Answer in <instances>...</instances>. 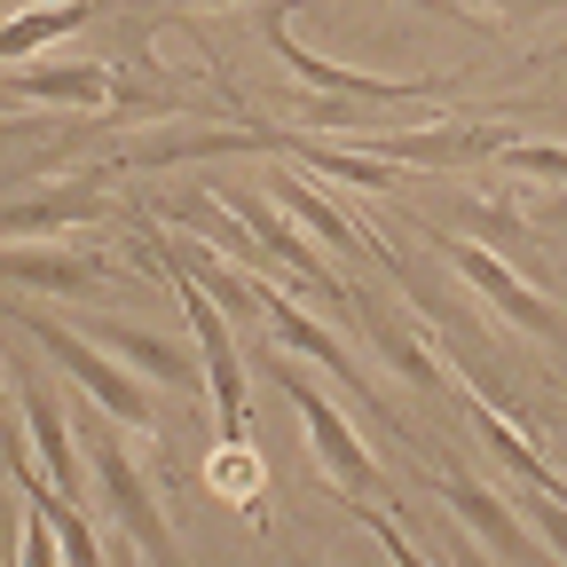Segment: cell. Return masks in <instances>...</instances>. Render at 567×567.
<instances>
[{"label":"cell","instance_id":"cell-1","mask_svg":"<svg viewBox=\"0 0 567 567\" xmlns=\"http://www.w3.org/2000/svg\"><path fill=\"white\" fill-rule=\"evenodd\" d=\"M260 363H268V379L284 386V402L300 410V425H308V450H316V465H323V481L347 496V505H394V488H386V473H379V457L363 450V434L347 425V410L316 386V371H308V354H292V347H260Z\"/></svg>","mask_w":567,"mask_h":567},{"label":"cell","instance_id":"cell-2","mask_svg":"<svg viewBox=\"0 0 567 567\" xmlns=\"http://www.w3.org/2000/svg\"><path fill=\"white\" fill-rule=\"evenodd\" d=\"M142 245H151V268L174 284V300H182V316L197 331V371H205V394H213V425H221V442H245L252 434V394H245V354H237V331H229L221 300L166 252V237H142Z\"/></svg>","mask_w":567,"mask_h":567},{"label":"cell","instance_id":"cell-3","mask_svg":"<svg viewBox=\"0 0 567 567\" xmlns=\"http://www.w3.org/2000/svg\"><path fill=\"white\" fill-rule=\"evenodd\" d=\"M0 316H17V323H24V339H32V347H40L48 363H55L71 386H80V394H87L103 417H118L126 434H142V425H151V386H142V379H126L111 347H95L87 331H71V323H55V316L24 308V300H0Z\"/></svg>","mask_w":567,"mask_h":567},{"label":"cell","instance_id":"cell-4","mask_svg":"<svg viewBox=\"0 0 567 567\" xmlns=\"http://www.w3.org/2000/svg\"><path fill=\"white\" fill-rule=\"evenodd\" d=\"M87 473H95L103 513L118 520V536H126L142 559H151V567H189V551L174 544V528H166V513H158L151 481H142V465L126 457V425H118V417L87 425Z\"/></svg>","mask_w":567,"mask_h":567},{"label":"cell","instance_id":"cell-5","mask_svg":"<svg viewBox=\"0 0 567 567\" xmlns=\"http://www.w3.org/2000/svg\"><path fill=\"white\" fill-rule=\"evenodd\" d=\"M300 9H308V0H252V32L276 48V63L292 71L300 87H316V95H339V103H371V111L434 95V80H379V71H347V63H331V55L300 48V40H292V17H300Z\"/></svg>","mask_w":567,"mask_h":567},{"label":"cell","instance_id":"cell-6","mask_svg":"<svg viewBox=\"0 0 567 567\" xmlns=\"http://www.w3.org/2000/svg\"><path fill=\"white\" fill-rule=\"evenodd\" d=\"M425 237H434V245L450 252V268H457V276L473 284V292H481L496 316H505V323H520L528 339H544V347H551V339L567 331V323H559V308L536 292V284H528L513 260H496L488 245H473V237H457V229H442V221H425Z\"/></svg>","mask_w":567,"mask_h":567},{"label":"cell","instance_id":"cell-7","mask_svg":"<svg viewBox=\"0 0 567 567\" xmlns=\"http://www.w3.org/2000/svg\"><path fill=\"white\" fill-rule=\"evenodd\" d=\"M417 481L450 505V520L457 528H473L505 567H551V544L544 536H528L520 520H513V496H496V488H481L473 473H457V465H417Z\"/></svg>","mask_w":567,"mask_h":567},{"label":"cell","instance_id":"cell-8","mask_svg":"<svg viewBox=\"0 0 567 567\" xmlns=\"http://www.w3.org/2000/svg\"><path fill=\"white\" fill-rule=\"evenodd\" d=\"M9 379H17V410H24V442H32V457H40V473L80 505L87 496V465H80V442H71V425H63V402L48 394V379L24 363V354H9Z\"/></svg>","mask_w":567,"mask_h":567},{"label":"cell","instance_id":"cell-9","mask_svg":"<svg viewBox=\"0 0 567 567\" xmlns=\"http://www.w3.org/2000/svg\"><path fill=\"white\" fill-rule=\"evenodd\" d=\"M505 126L496 118H450V126H394V134H371L363 151L371 158H394V166H481V158H496L505 151Z\"/></svg>","mask_w":567,"mask_h":567},{"label":"cell","instance_id":"cell-10","mask_svg":"<svg viewBox=\"0 0 567 567\" xmlns=\"http://www.w3.org/2000/svg\"><path fill=\"white\" fill-rule=\"evenodd\" d=\"M103 213H111V197L95 182H63V189H40V197H0V245H40V237L103 221Z\"/></svg>","mask_w":567,"mask_h":567},{"label":"cell","instance_id":"cell-11","mask_svg":"<svg viewBox=\"0 0 567 567\" xmlns=\"http://www.w3.org/2000/svg\"><path fill=\"white\" fill-rule=\"evenodd\" d=\"M0 284L17 292H48V300H95L111 268L95 252H48V245H0Z\"/></svg>","mask_w":567,"mask_h":567},{"label":"cell","instance_id":"cell-12","mask_svg":"<svg viewBox=\"0 0 567 567\" xmlns=\"http://www.w3.org/2000/svg\"><path fill=\"white\" fill-rule=\"evenodd\" d=\"M252 308H260V323H268V339H276V347H292V354H308V363H323L339 386L371 394L363 379H354V354H347V347H339V339H331L316 316H300V300H284V292H276V284H268L260 268H252Z\"/></svg>","mask_w":567,"mask_h":567},{"label":"cell","instance_id":"cell-13","mask_svg":"<svg viewBox=\"0 0 567 567\" xmlns=\"http://www.w3.org/2000/svg\"><path fill=\"white\" fill-rule=\"evenodd\" d=\"M111 17V0H40V9H17V17H0V63H24L71 32H87Z\"/></svg>","mask_w":567,"mask_h":567},{"label":"cell","instance_id":"cell-14","mask_svg":"<svg viewBox=\"0 0 567 567\" xmlns=\"http://www.w3.org/2000/svg\"><path fill=\"white\" fill-rule=\"evenodd\" d=\"M24 103H63V111H111L118 103V71L111 63H40V71H9Z\"/></svg>","mask_w":567,"mask_h":567},{"label":"cell","instance_id":"cell-15","mask_svg":"<svg viewBox=\"0 0 567 567\" xmlns=\"http://www.w3.org/2000/svg\"><path fill=\"white\" fill-rule=\"evenodd\" d=\"M354 331H363V339L386 354V363H394L410 386H425V394H442V386H450V379H442V363H434V354H425V347H417V339H410L386 308H371V300H363V323H354Z\"/></svg>","mask_w":567,"mask_h":567},{"label":"cell","instance_id":"cell-16","mask_svg":"<svg viewBox=\"0 0 567 567\" xmlns=\"http://www.w3.org/2000/svg\"><path fill=\"white\" fill-rule=\"evenodd\" d=\"M268 189H276V205H284V213H292V221H300V229H316V237H323L331 252H354V245H363V237H354V229L339 221V213L323 205V189H308V182H300L292 166H276V174H268Z\"/></svg>","mask_w":567,"mask_h":567},{"label":"cell","instance_id":"cell-17","mask_svg":"<svg viewBox=\"0 0 567 567\" xmlns=\"http://www.w3.org/2000/svg\"><path fill=\"white\" fill-rule=\"evenodd\" d=\"M111 354H126L134 371H151V379H166V386H189V394H197V379H205L174 339H151V331H111Z\"/></svg>","mask_w":567,"mask_h":567},{"label":"cell","instance_id":"cell-18","mask_svg":"<svg viewBox=\"0 0 567 567\" xmlns=\"http://www.w3.org/2000/svg\"><path fill=\"white\" fill-rule=\"evenodd\" d=\"M213 488L237 496L252 528H268V513H260V457H245V442H213Z\"/></svg>","mask_w":567,"mask_h":567},{"label":"cell","instance_id":"cell-19","mask_svg":"<svg viewBox=\"0 0 567 567\" xmlns=\"http://www.w3.org/2000/svg\"><path fill=\"white\" fill-rule=\"evenodd\" d=\"M496 166L520 174V182H567V142H505Z\"/></svg>","mask_w":567,"mask_h":567},{"label":"cell","instance_id":"cell-20","mask_svg":"<svg viewBox=\"0 0 567 567\" xmlns=\"http://www.w3.org/2000/svg\"><path fill=\"white\" fill-rule=\"evenodd\" d=\"M339 505H347V496H339ZM347 513H354V520H363V528L379 536V551H386L394 567H434V559L417 551V536H410V528H402L394 513H379V505H347Z\"/></svg>","mask_w":567,"mask_h":567},{"label":"cell","instance_id":"cell-21","mask_svg":"<svg viewBox=\"0 0 567 567\" xmlns=\"http://www.w3.org/2000/svg\"><path fill=\"white\" fill-rule=\"evenodd\" d=\"M513 513L551 544V559H567V505H559V496H544V488H513Z\"/></svg>","mask_w":567,"mask_h":567},{"label":"cell","instance_id":"cell-22","mask_svg":"<svg viewBox=\"0 0 567 567\" xmlns=\"http://www.w3.org/2000/svg\"><path fill=\"white\" fill-rule=\"evenodd\" d=\"M17 567H63V536H55V520L40 505H24V551H17Z\"/></svg>","mask_w":567,"mask_h":567},{"label":"cell","instance_id":"cell-23","mask_svg":"<svg viewBox=\"0 0 567 567\" xmlns=\"http://www.w3.org/2000/svg\"><path fill=\"white\" fill-rule=\"evenodd\" d=\"M442 551H450V567H496V551H488L473 528H457V520L442 528Z\"/></svg>","mask_w":567,"mask_h":567},{"label":"cell","instance_id":"cell-24","mask_svg":"<svg viewBox=\"0 0 567 567\" xmlns=\"http://www.w3.org/2000/svg\"><path fill=\"white\" fill-rule=\"evenodd\" d=\"M410 9L442 17V24H465V32H488V17H481V9H465V0H410Z\"/></svg>","mask_w":567,"mask_h":567},{"label":"cell","instance_id":"cell-25","mask_svg":"<svg viewBox=\"0 0 567 567\" xmlns=\"http://www.w3.org/2000/svg\"><path fill=\"white\" fill-rule=\"evenodd\" d=\"M126 9H142V17H182V9H229V0H126Z\"/></svg>","mask_w":567,"mask_h":567},{"label":"cell","instance_id":"cell-26","mask_svg":"<svg viewBox=\"0 0 567 567\" xmlns=\"http://www.w3.org/2000/svg\"><path fill=\"white\" fill-rule=\"evenodd\" d=\"M496 9H513V17H559L567 0H496Z\"/></svg>","mask_w":567,"mask_h":567},{"label":"cell","instance_id":"cell-27","mask_svg":"<svg viewBox=\"0 0 567 567\" xmlns=\"http://www.w3.org/2000/svg\"><path fill=\"white\" fill-rule=\"evenodd\" d=\"M111 567H151V559H142V551H134V544L118 536V551H111Z\"/></svg>","mask_w":567,"mask_h":567},{"label":"cell","instance_id":"cell-28","mask_svg":"<svg viewBox=\"0 0 567 567\" xmlns=\"http://www.w3.org/2000/svg\"><path fill=\"white\" fill-rule=\"evenodd\" d=\"M24 95H17V80H9V71H0V111H17Z\"/></svg>","mask_w":567,"mask_h":567},{"label":"cell","instance_id":"cell-29","mask_svg":"<svg viewBox=\"0 0 567 567\" xmlns=\"http://www.w3.org/2000/svg\"><path fill=\"white\" fill-rule=\"evenodd\" d=\"M544 71H567V40H559V48H551V55H544Z\"/></svg>","mask_w":567,"mask_h":567},{"label":"cell","instance_id":"cell-30","mask_svg":"<svg viewBox=\"0 0 567 567\" xmlns=\"http://www.w3.org/2000/svg\"><path fill=\"white\" fill-rule=\"evenodd\" d=\"M284 567H323V559H284Z\"/></svg>","mask_w":567,"mask_h":567}]
</instances>
